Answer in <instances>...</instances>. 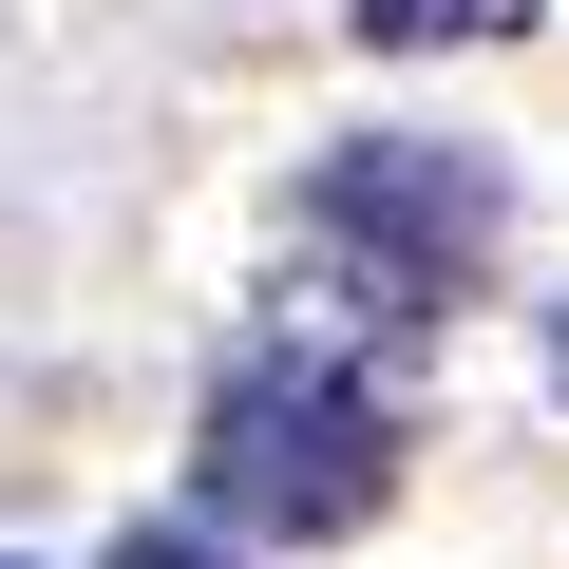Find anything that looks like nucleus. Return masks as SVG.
Wrapping results in <instances>:
<instances>
[{
	"instance_id": "7ed1b4c3",
	"label": "nucleus",
	"mask_w": 569,
	"mask_h": 569,
	"mask_svg": "<svg viewBox=\"0 0 569 569\" xmlns=\"http://www.w3.org/2000/svg\"><path fill=\"white\" fill-rule=\"evenodd\" d=\"M361 58H475V39H531L550 0H342Z\"/></svg>"
},
{
	"instance_id": "f257e3e1",
	"label": "nucleus",
	"mask_w": 569,
	"mask_h": 569,
	"mask_svg": "<svg viewBox=\"0 0 569 569\" xmlns=\"http://www.w3.org/2000/svg\"><path fill=\"white\" fill-rule=\"evenodd\" d=\"M380 493H399V380L361 342L266 323V342L209 361V399H190V512L228 550H342V531H380Z\"/></svg>"
},
{
	"instance_id": "39448f33",
	"label": "nucleus",
	"mask_w": 569,
	"mask_h": 569,
	"mask_svg": "<svg viewBox=\"0 0 569 569\" xmlns=\"http://www.w3.org/2000/svg\"><path fill=\"white\" fill-rule=\"evenodd\" d=\"M0 569H39V550H0Z\"/></svg>"
},
{
	"instance_id": "20e7f679",
	"label": "nucleus",
	"mask_w": 569,
	"mask_h": 569,
	"mask_svg": "<svg viewBox=\"0 0 569 569\" xmlns=\"http://www.w3.org/2000/svg\"><path fill=\"white\" fill-rule=\"evenodd\" d=\"M96 569H247V550H228V531H209V512H133V531H114V550H96Z\"/></svg>"
},
{
	"instance_id": "f03ea898",
	"label": "nucleus",
	"mask_w": 569,
	"mask_h": 569,
	"mask_svg": "<svg viewBox=\"0 0 569 569\" xmlns=\"http://www.w3.org/2000/svg\"><path fill=\"white\" fill-rule=\"evenodd\" d=\"M284 247H305L342 305H380V323H456L475 284H493V247H512V171L475 152V133H342V152H305V190H284Z\"/></svg>"
}]
</instances>
